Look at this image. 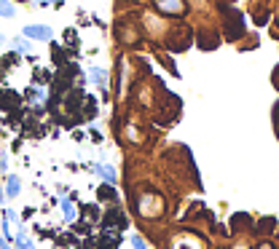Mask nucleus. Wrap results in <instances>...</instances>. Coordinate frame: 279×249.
<instances>
[{"instance_id":"obj_1","label":"nucleus","mask_w":279,"mask_h":249,"mask_svg":"<svg viewBox=\"0 0 279 249\" xmlns=\"http://www.w3.org/2000/svg\"><path fill=\"white\" fill-rule=\"evenodd\" d=\"M140 214H142V217H156V214H161V199H158V196H142V199H140Z\"/></svg>"},{"instance_id":"obj_2","label":"nucleus","mask_w":279,"mask_h":249,"mask_svg":"<svg viewBox=\"0 0 279 249\" xmlns=\"http://www.w3.org/2000/svg\"><path fill=\"white\" fill-rule=\"evenodd\" d=\"M24 38H30V41H51V27H46V24H30V27L22 30Z\"/></svg>"},{"instance_id":"obj_3","label":"nucleus","mask_w":279,"mask_h":249,"mask_svg":"<svg viewBox=\"0 0 279 249\" xmlns=\"http://www.w3.org/2000/svg\"><path fill=\"white\" fill-rule=\"evenodd\" d=\"M156 8L161 11V14H183L185 11V5H183V0H156Z\"/></svg>"},{"instance_id":"obj_4","label":"nucleus","mask_w":279,"mask_h":249,"mask_svg":"<svg viewBox=\"0 0 279 249\" xmlns=\"http://www.w3.org/2000/svg\"><path fill=\"white\" fill-rule=\"evenodd\" d=\"M94 169H97V174L102 177V180L108 182V185H116L118 177H116V169H113V166H108V163H97Z\"/></svg>"},{"instance_id":"obj_5","label":"nucleus","mask_w":279,"mask_h":249,"mask_svg":"<svg viewBox=\"0 0 279 249\" xmlns=\"http://www.w3.org/2000/svg\"><path fill=\"white\" fill-rule=\"evenodd\" d=\"M16 249H38V247L27 239V228H24V225H19V233H16Z\"/></svg>"},{"instance_id":"obj_6","label":"nucleus","mask_w":279,"mask_h":249,"mask_svg":"<svg viewBox=\"0 0 279 249\" xmlns=\"http://www.w3.org/2000/svg\"><path fill=\"white\" fill-rule=\"evenodd\" d=\"M59 204H62V214H65V220H68V222H75L78 212H75V204H72V199H62Z\"/></svg>"},{"instance_id":"obj_7","label":"nucleus","mask_w":279,"mask_h":249,"mask_svg":"<svg viewBox=\"0 0 279 249\" xmlns=\"http://www.w3.org/2000/svg\"><path fill=\"white\" fill-rule=\"evenodd\" d=\"M19 191H22V182H19V177H8V182H5V199H16Z\"/></svg>"},{"instance_id":"obj_8","label":"nucleus","mask_w":279,"mask_h":249,"mask_svg":"<svg viewBox=\"0 0 279 249\" xmlns=\"http://www.w3.org/2000/svg\"><path fill=\"white\" fill-rule=\"evenodd\" d=\"M89 78H91V83H97V86H105V83H108V73H105L102 67H91Z\"/></svg>"},{"instance_id":"obj_9","label":"nucleus","mask_w":279,"mask_h":249,"mask_svg":"<svg viewBox=\"0 0 279 249\" xmlns=\"http://www.w3.org/2000/svg\"><path fill=\"white\" fill-rule=\"evenodd\" d=\"M0 16L3 19H14L16 16V8L11 5V0H0Z\"/></svg>"},{"instance_id":"obj_10","label":"nucleus","mask_w":279,"mask_h":249,"mask_svg":"<svg viewBox=\"0 0 279 249\" xmlns=\"http://www.w3.org/2000/svg\"><path fill=\"white\" fill-rule=\"evenodd\" d=\"M14 46H16V51H22V54H30V51H32V46H30V38H16V41H14Z\"/></svg>"},{"instance_id":"obj_11","label":"nucleus","mask_w":279,"mask_h":249,"mask_svg":"<svg viewBox=\"0 0 279 249\" xmlns=\"http://www.w3.org/2000/svg\"><path fill=\"white\" fill-rule=\"evenodd\" d=\"M132 249H148V247H145V239H142V236H132Z\"/></svg>"},{"instance_id":"obj_12","label":"nucleus","mask_w":279,"mask_h":249,"mask_svg":"<svg viewBox=\"0 0 279 249\" xmlns=\"http://www.w3.org/2000/svg\"><path fill=\"white\" fill-rule=\"evenodd\" d=\"M0 249H11V244H8V239H5V236H0Z\"/></svg>"},{"instance_id":"obj_13","label":"nucleus","mask_w":279,"mask_h":249,"mask_svg":"<svg viewBox=\"0 0 279 249\" xmlns=\"http://www.w3.org/2000/svg\"><path fill=\"white\" fill-rule=\"evenodd\" d=\"M0 169H3V172L8 169V158H5V155H0Z\"/></svg>"},{"instance_id":"obj_14","label":"nucleus","mask_w":279,"mask_h":249,"mask_svg":"<svg viewBox=\"0 0 279 249\" xmlns=\"http://www.w3.org/2000/svg\"><path fill=\"white\" fill-rule=\"evenodd\" d=\"M3 201H5V191L0 188V204H3Z\"/></svg>"},{"instance_id":"obj_15","label":"nucleus","mask_w":279,"mask_h":249,"mask_svg":"<svg viewBox=\"0 0 279 249\" xmlns=\"http://www.w3.org/2000/svg\"><path fill=\"white\" fill-rule=\"evenodd\" d=\"M261 249H271V244H261Z\"/></svg>"},{"instance_id":"obj_16","label":"nucleus","mask_w":279,"mask_h":249,"mask_svg":"<svg viewBox=\"0 0 279 249\" xmlns=\"http://www.w3.org/2000/svg\"><path fill=\"white\" fill-rule=\"evenodd\" d=\"M3 43H5V38H3V35H0V46H3Z\"/></svg>"},{"instance_id":"obj_17","label":"nucleus","mask_w":279,"mask_h":249,"mask_svg":"<svg viewBox=\"0 0 279 249\" xmlns=\"http://www.w3.org/2000/svg\"><path fill=\"white\" fill-rule=\"evenodd\" d=\"M236 249H247V247H244V244H239V247H236Z\"/></svg>"}]
</instances>
